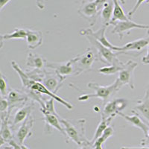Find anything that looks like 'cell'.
<instances>
[{
	"instance_id": "obj_1",
	"label": "cell",
	"mask_w": 149,
	"mask_h": 149,
	"mask_svg": "<svg viewBox=\"0 0 149 149\" xmlns=\"http://www.w3.org/2000/svg\"><path fill=\"white\" fill-rule=\"evenodd\" d=\"M60 121L66 134V142H69L70 139L79 146L91 145L85 136V119L71 121L61 118Z\"/></svg>"
},
{
	"instance_id": "obj_2",
	"label": "cell",
	"mask_w": 149,
	"mask_h": 149,
	"mask_svg": "<svg viewBox=\"0 0 149 149\" xmlns=\"http://www.w3.org/2000/svg\"><path fill=\"white\" fill-rule=\"evenodd\" d=\"M87 86L89 88L94 90V93L92 94H84V95H80L78 98L79 102H85L90 98H98L102 99L103 102H105L108 100L109 98L115 95L117 92L123 86V85L120 83L119 80L117 78L114 83L108 86H102L95 82H90L87 84Z\"/></svg>"
},
{
	"instance_id": "obj_3",
	"label": "cell",
	"mask_w": 149,
	"mask_h": 149,
	"mask_svg": "<svg viewBox=\"0 0 149 149\" xmlns=\"http://www.w3.org/2000/svg\"><path fill=\"white\" fill-rule=\"evenodd\" d=\"M84 37H86V38L88 40L89 42L92 45H93V46L96 49L98 59L102 61L104 63H108L109 65L122 64V63H123V62H122L119 58H117L119 54H131V53L125 52L113 51L112 49L102 45L101 42H98L97 40H95L94 37L90 35H85Z\"/></svg>"
},
{
	"instance_id": "obj_4",
	"label": "cell",
	"mask_w": 149,
	"mask_h": 149,
	"mask_svg": "<svg viewBox=\"0 0 149 149\" xmlns=\"http://www.w3.org/2000/svg\"><path fill=\"white\" fill-rule=\"evenodd\" d=\"M72 60L74 67V75H79L81 73L91 71L93 64L98 60V56L91 48H89L83 54L74 57Z\"/></svg>"
},
{
	"instance_id": "obj_5",
	"label": "cell",
	"mask_w": 149,
	"mask_h": 149,
	"mask_svg": "<svg viewBox=\"0 0 149 149\" xmlns=\"http://www.w3.org/2000/svg\"><path fill=\"white\" fill-rule=\"evenodd\" d=\"M99 11L100 10H98L95 0L93 1L82 0L78 10L79 15L82 18L88 21L90 26H93L95 24Z\"/></svg>"
},
{
	"instance_id": "obj_6",
	"label": "cell",
	"mask_w": 149,
	"mask_h": 149,
	"mask_svg": "<svg viewBox=\"0 0 149 149\" xmlns=\"http://www.w3.org/2000/svg\"><path fill=\"white\" fill-rule=\"evenodd\" d=\"M112 26H113V29L112 30V34H118L120 40H122L125 34H130V31L133 29H137L149 30V26L136 23V22L131 21V19L125 21H117L112 24Z\"/></svg>"
},
{
	"instance_id": "obj_7",
	"label": "cell",
	"mask_w": 149,
	"mask_h": 149,
	"mask_svg": "<svg viewBox=\"0 0 149 149\" xmlns=\"http://www.w3.org/2000/svg\"><path fill=\"white\" fill-rule=\"evenodd\" d=\"M128 102L125 98H116L113 100L107 102L104 107V110L102 113L101 118H115L119 113L127 107Z\"/></svg>"
},
{
	"instance_id": "obj_8",
	"label": "cell",
	"mask_w": 149,
	"mask_h": 149,
	"mask_svg": "<svg viewBox=\"0 0 149 149\" xmlns=\"http://www.w3.org/2000/svg\"><path fill=\"white\" fill-rule=\"evenodd\" d=\"M107 26H102V27L101 29H99L98 30L94 31L92 29H82V30L80 31V34H81L82 36L85 35H90L92 37H93L95 40L98 41L99 42H101L102 45H104L106 47L109 48V49H112L113 51L114 52H120V46H114L110 42V41L107 40V38L106 37V30H107Z\"/></svg>"
},
{
	"instance_id": "obj_9",
	"label": "cell",
	"mask_w": 149,
	"mask_h": 149,
	"mask_svg": "<svg viewBox=\"0 0 149 149\" xmlns=\"http://www.w3.org/2000/svg\"><path fill=\"white\" fill-rule=\"evenodd\" d=\"M138 66L136 62L128 61L125 63L123 69L119 72L118 79L122 85H128L130 89H134V72L136 67Z\"/></svg>"
},
{
	"instance_id": "obj_10",
	"label": "cell",
	"mask_w": 149,
	"mask_h": 149,
	"mask_svg": "<svg viewBox=\"0 0 149 149\" xmlns=\"http://www.w3.org/2000/svg\"><path fill=\"white\" fill-rule=\"evenodd\" d=\"M29 95L25 91H21L19 90H10L7 95V100L9 104L8 114L10 115V113L15 107H23L26 104L29 100Z\"/></svg>"
},
{
	"instance_id": "obj_11",
	"label": "cell",
	"mask_w": 149,
	"mask_h": 149,
	"mask_svg": "<svg viewBox=\"0 0 149 149\" xmlns=\"http://www.w3.org/2000/svg\"><path fill=\"white\" fill-rule=\"evenodd\" d=\"M46 67L54 70V72L58 74L59 76L66 79V77L74 74V67H73L72 60H70L67 62H61V63H52L47 62Z\"/></svg>"
},
{
	"instance_id": "obj_12",
	"label": "cell",
	"mask_w": 149,
	"mask_h": 149,
	"mask_svg": "<svg viewBox=\"0 0 149 149\" xmlns=\"http://www.w3.org/2000/svg\"><path fill=\"white\" fill-rule=\"evenodd\" d=\"M65 78L59 76L58 74L54 73H49L46 72L45 77L41 83L46 86L49 90L52 91V93H56L60 90L63 82H64Z\"/></svg>"
},
{
	"instance_id": "obj_13",
	"label": "cell",
	"mask_w": 149,
	"mask_h": 149,
	"mask_svg": "<svg viewBox=\"0 0 149 149\" xmlns=\"http://www.w3.org/2000/svg\"><path fill=\"white\" fill-rule=\"evenodd\" d=\"M43 116H44L43 119H44L45 122V133H46V134H51L52 129L54 128L60 131L66 139V134L65 133L64 128H63V127L61 126L62 124L61 123V121H60L61 117L54 115V114L49 113L43 114Z\"/></svg>"
},
{
	"instance_id": "obj_14",
	"label": "cell",
	"mask_w": 149,
	"mask_h": 149,
	"mask_svg": "<svg viewBox=\"0 0 149 149\" xmlns=\"http://www.w3.org/2000/svg\"><path fill=\"white\" fill-rule=\"evenodd\" d=\"M34 122V119L31 115L25 122H22V125L19 127L17 133V140H18V143L22 145L25 140L31 136Z\"/></svg>"
},
{
	"instance_id": "obj_15",
	"label": "cell",
	"mask_w": 149,
	"mask_h": 149,
	"mask_svg": "<svg viewBox=\"0 0 149 149\" xmlns=\"http://www.w3.org/2000/svg\"><path fill=\"white\" fill-rule=\"evenodd\" d=\"M31 90H34V91L39 92V93H40L41 94H44V95H49L50 98H53V99L56 100L57 102H60L61 104H63V106H65V107H66L68 110H72V109L73 108V106L71 104L69 103L68 102H66V101L64 100L63 98H61V97L57 95L55 93H52V91H50V90H48L46 86L42 84L41 82H37V81L34 82V84L32 85V86H31Z\"/></svg>"
},
{
	"instance_id": "obj_16",
	"label": "cell",
	"mask_w": 149,
	"mask_h": 149,
	"mask_svg": "<svg viewBox=\"0 0 149 149\" xmlns=\"http://www.w3.org/2000/svg\"><path fill=\"white\" fill-rule=\"evenodd\" d=\"M132 113L133 115L128 116L123 113L122 112H121V113H119V116L120 117H122V118H123L124 119H125L127 122H129L133 126L140 129L142 132H143V134H144L145 136H146L148 135V133L149 130L148 125L143 122V120L139 117V114L137 113H136L134 110H132Z\"/></svg>"
},
{
	"instance_id": "obj_17",
	"label": "cell",
	"mask_w": 149,
	"mask_h": 149,
	"mask_svg": "<svg viewBox=\"0 0 149 149\" xmlns=\"http://www.w3.org/2000/svg\"><path fill=\"white\" fill-rule=\"evenodd\" d=\"M9 117L10 116L7 113H1V146H3L6 143H9L13 139V134L9 125Z\"/></svg>"
},
{
	"instance_id": "obj_18",
	"label": "cell",
	"mask_w": 149,
	"mask_h": 149,
	"mask_svg": "<svg viewBox=\"0 0 149 149\" xmlns=\"http://www.w3.org/2000/svg\"><path fill=\"white\" fill-rule=\"evenodd\" d=\"M34 108H35L34 102H32L31 104H26L24 105L23 107H21L17 110L15 116H14L12 126L14 127V126H16L19 124L25 122L30 116Z\"/></svg>"
},
{
	"instance_id": "obj_19",
	"label": "cell",
	"mask_w": 149,
	"mask_h": 149,
	"mask_svg": "<svg viewBox=\"0 0 149 149\" xmlns=\"http://www.w3.org/2000/svg\"><path fill=\"white\" fill-rule=\"evenodd\" d=\"M47 61L42 56L35 53L29 52L26 61V65L28 67L38 70H43L46 66Z\"/></svg>"
},
{
	"instance_id": "obj_20",
	"label": "cell",
	"mask_w": 149,
	"mask_h": 149,
	"mask_svg": "<svg viewBox=\"0 0 149 149\" xmlns=\"http://www.w3.org/2000/svg\"><path fill=\"white\" fill-rule=\"evenodd\" d=\"M28 47L30 49H35L40 47L42 43V34L40 31L27 29L26 37Z\"/></svg>"
},
{
	"instance_id": "obj_21",
	"label": "cell",
	"mask_w": 149,
	"mask_h": 149,
	"mask_svg": "<svg viewBox=\"0 0 149 149\" xmlns=\"http://www.w3.org/2000/svg\"><path fill=\"white\" fill-rule=\"evenodd\" d=\"M149 44V37L141 38V39L136 40L132 41V42H127L123 46H120V52H141L142 49H144Z\"/></svg>"
},
{
	"instance_id": "obj_22",
	"label": "cell",
	"mask_w": 149,
	"mask_h": 149,
	"mask_svg": "<svg viewBox=\"0 0 149 149\" xmlns=\"http://www.w3.org/2000/svg\"><path fill=\"white\" fill-rule=\"evenodd\" d=\"M10 65H11L12 68L14 70V71H16V72L18 74V75L20 78L21 82H22V86L23 87L24 90H31V86L34 84L35 81L31 79L28 75L26 72H24L23 70H22V69L19 66V65L16 63L15 61H11L10 62Z\"/></svg>"
},
{
	"instance_id": "obj_23",
	"label": "cell",
	"mask_w": 149,
	"mask_h": 149,
	"mask_svg": "<svg viewBox=\"0 0 149 149\" xmlns=\"http://www.w3.org/2000/svg\"><path fill=\"white\" fill-rule=\"evenodd\" d=\"M113 17H112L111 22L110 25H112L113 22L117 21H125L130 19L124 12L121 3H125V0H113Z\"/></svg>"
},
{
	"instance_id": "obj_24",
	"label": "cell",
	"mask_w": 149,
	"mask_h": 149,
	"mask_svg": "<svg viewBox=\"0 0 149 149\" xmlns=\"http://www.w3.org/2000/svg\"><path fill=\"white\" fill-rule=\"evenodd\" d=\"M113 0H109L107 3L104 5L101 12V19L103 26H110L113 17Z\"/></svg>"
},
{
	"instance_id": "obj_25",
	"label": "cell",
	"mask_w": 149,
	"mask_h": 149,
	"mask_svg": "<svg viewBox=\"0 0 149 149\" xmlns=\"http://www.w3.org/2000/svg\"><path fill=\"white\" fill-rule=\"evenodd\" d=\"M27 37V30L22 29H16L12 33L2 34L1 35V46H3V41L10 40H26Z\"/></svg>"
},
{
	"instance_id": "obj_26",
	"label": "cell",
	"mask_w": 149,
	"mask_h": 149,
	"mask_svg": "<svg viewBox=\"0 0 149 149\" xmlns=\"http://www.w3.org/2000/svg\"><path fill=\"white\" fill-rule=\"evenodd\" d=\"M113 119L114 118H112V117L107 118V119H105V118H101L100 123L98 124V127H97L96 130H95V134H94V136H93V139H92V140L90 141V142H91V145L93 144V142H95V141L98 138H99L102 135V134H103L104 131L106 130V128L110 126L112 120H113Z\"/></svg>"
},
{
	"instance_id": "obj_27",
	"label": "cell",
	"mask_w": 149,
	"mask_h": 149,
	"mask_svg": "<svg viewBox=\"0 0 149 149\" xmlns=\"http://www.w3.org/2000/svg\"><path fill=\"white\" fill-rule=\"evenodd\" d=\"M134 109L137 110L149 122V94L146 93L143 99L139 101V104L136 105Z\"/></svg>"
},
{
	"instance_id": "obj_28",
	"label": "cell",
	"mask_w": 149,
	"mask_h": 149,
	"mask_svg": "<svg viewBox=\"0 0 149 149\" xmlns=\"http://www.w3.org/2000/svg\"><path fill=\"white\" fill-rule=\"evenodd\" d=\"M124 66H125V63H122V64L109 65L108 66L100 68L98 70V72L104 75H111L116 72H119L123 69Z\"/></svg>"
},
{
	"instance_id": "obj_29",
	"label": "cell",
	"mask_w": 149,
	"mask_h": 149,
	"mask_svg": "<svg viewBox=\"0 0 149 149\" xmlns=\"http://www.w3.org/2000/svg\"><path fill=\"white\" fill-rule=\"evenodd\" d=\"M54 99L50 98V99H49V100L45 101V107H43V108H40V111L42 114H54V115L60 116L57 113L55 108H54Z\"/></svg>"
},
{
	"instance_id": "obj_30",
	"label": "cell",
	"mask_w": 149,
	"mask_h": 149,
	"mask_svg": "<svg viewBox=\"0 0 149 149\" xmlns=\"http://www.w3.org/2000/svg\"><path fill=\"white\" fill-rule=\"evenodd\" d=\"M1 84H0V91H1V95L2 98L4 97H7L9 91L10 89L9 88V85L8 83L7 78L4 76V74L1 73Z\"/></svg>"
},
{
	"instance_id": "obj_31",
	"label": "cell",
	"mask_w": 149,
	"mask_h": 149,
	"mask_svg": "<svg viewBox=\"0 0 149 149\" xmlns=\"http://www.w3.org/2000/svg\"><path fill=\"white\" fill-rule=\"evenodd\" d=\"M113 133H114L113 128L112 127H110V126H109L108 127L106 128V130L104 131L102 135L99 138H101V139H102L104 142H105L107 139H109V138L111 137L113 135Z\"/></svg>"
},
{
	"instance_id": "obj_32",
	"label": "cell",
	"mask_w": 149,
	"mask_h": 149,
	"mask_svg": "<svg viewBox=\"0 0 149 149\" xmlns=\"http://www.w3.org/2000/svg\"><path fill=\"white\" fill-rule=\"evenodd\" d=\"M8 109H9V104L7 100V98H2V99H1V104H0V110H1V113L8 114Z\"/></svg>"
},
{
	"instance_id": "obj_33",
	"label": "cell",
	"mask_w": 149,
	"mask_h": 149,
	"mask_svg": "<svg viewBox=\"0 0 149 149\" xmlns=\"http://www.w3.org/2000/svg\"><path fill=\"white\" fill-rule=\"evenodd\" d=\"M147 2L148 0H137V1H136V2L135 5H134V8H133L131 9V10H130V11L128 12L127 17H128L130 19L131 18V17H133V15H134V14L136 13V10H138V8H139L140 7V5H142V4L143 3V2Z\"/></svg>"
},
{
	"instance_id": "obj_34",
	"label": "cell",
	"mask_w": 149,
	"mask_h": 149,
	"mask_svg": "<svg viewBox=\"0 0 149 149\" xmlns=\"http://www.w3.org/2000/svg\"><path fill=\"white\" fill-rule=\"evenodd\" d=\"M36 5L40 10H43L46 7V0H36Z\"/></svg>"
},
{
	"instance_id": "obj_35",
	"label": "cell",
	"mask_w": 149,
	"mask_h": 149,
	"mask_svg": "<svg viewBox=\"0 0 149 149\" xmlns=\"http://www.w3.org/2000/svg\"><path fill=\"white\" fill-rule=\"evenodd\" d=\"M8 144H9V146H10L13 149H22L21 145L19 144V143H17V142H16L15 141L13 140V139L9 142Z\"/></svg>"
},
{
	"instance_id": "obj_36",
	"label": "cell",
	"mask_w": 149,
	"mask_h": 149,
	"mask_svg": "<svg viewBox=\"0 0 149 149\" xmlns=\"http://www.w3.org/2000/svg\"><path fill=\"white\" fill-rule=\"evenodd\" d=\"M108 1L109 0H95V3H96L97 6H98V10H100L101 9H102L105 3H107Z\"/></svg>"
},
{
	"instance_id": "obj_37",
	"label": "cell",
	"mask_w": 149,
	"mask_h": 149,
	"mask_svg": "<svg viewBox=\"0 0 149 149\" xmlns=\"http://www.w3.org/2000/svg\"><path fill=\"white\" fill-rule=\"evenodd\" d=\"M149 33V30H148ZM142 63L143 64H149V44L148 46V51H147V54L145 57H143L142 59Z\"/></svg>"
},
{
	"instance_id": "obj_38",
	"label": "cell",
	"mask_w": 149,
	"mask_h": 149,
	"mask_svg": "<svg viewBox=\"0 0 149 149\" xmlns=\"http://www.w3.org/2000/svg\"><path fill=\"white\" fill-rule=\"evenodd\" d=\"M141 145L142 146H146V147H149V130L148 133V135L145 136L144 139H142L141 141Z\"/></svg>"
},
{
	"instance_id": "obj_39",
	"label": "cell",
	"mask_w": 149,
	"mask_h": 149,
	"mask_svg": "<svg viewBox=\"0 0 149 149\" xmlns=\"http://www.w3.org/2000/svg\"><path fill=\"white\" fill-rule=\"evenodd\" d=\"M10 1H11V0H0V9H1V10H2L5 5H7L9 2H10Z\"/></svg>"
},
{
	"instance_id": "obj_40",
	"label": "cell",
	"mask_w": 149,
	"mask_h": 149,
	"mask_svg": "<svg viewBox=\"0 0 149 149\" xmlns=\"http://www.w3.org/2000/svg\"><path fill=\"white\" fill-rule=\"evenodd\" d=\"M121 149H149V147L143 146V147H122Z\"/></svg>"
},
{
	"instance_id": "obj_41",
	"label": "cell",
	"mask_w": 149,
	"mask_h": 149,
	"mask_svg": "<svg viewBox=\"0 0 149 149\" xmlns=\"http://www.w3.org/2000/svg\"><path fill=\"white\" fill-rule=\"evenodd\" d=\"M78 149H92V145H89V146H81Z\"/></svg>"
},
{
	"instance_id": "obj_42",
	"label": "cell",
	"mask_w": 149,
	"mask_h": 149,
	"mask_svg": "<svg viewBox=\"0 0 149 149\" xmlns=\"http://www.w3.org/2000/svg\"><path fill=\"white\" fill-rule=\"evenodd\" d=\"M21 146H22V149H30V148H28L27 146H25V145H23V144L21 145Z\"/></svg>"
},
{
	"instance_id": "obj_43",
	"label": "cell",
	"mask_w": 149,
	"mask_h": 149,
	"mask_svg": "<svg viewBox=\"0 0 149 149\" xmlns=\"http://www.w3.org/2000/svg\"><path fill=\"white\" fill-rule=\"evenodd\" d=\"M146 94H149V89H148V90H147V91H146Z\"/></svg>"
},
{
	"instance_id": "obj_44",
	"label": "cell",
	"mask_w": 149,
	"mask_h": 149,
	"mask_svg": "<svg viewBox=\"0 0 149 149\" xmlns=\"http://www.w3.org/2000/svg\"><path fill=\"white\" fill-rule=\"evenodd\" d=\"M147 3H149V0H148V2H147Z\"/></svg>"
}]
</instances>
